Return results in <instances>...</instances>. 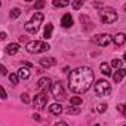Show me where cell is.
Listing matches in <instances>:
<instances>
[{
    "mask_svg": "<svg viewBox=\"0 0 126 126\" xmlns=\"http://www.w3.org/2000/svg\"><path fill=\"white\" fill-rule=\"evenodd\" d=\"M52 95H53L55 99H58V101L65 99V91H64V88H62V83H61V82H55V83L52 85Z\"/></svg>",
    "mask_w": 126,
    "mask_h": 126,
    "instance_id": "obj_6",
    "label": "cell"
},
{
    "mask_svg": "<svg viewBox=\"0 0 126 126\" xmlns=\"http://www.w3.org/2000/svg\"><path fill=\"white\" fill-rule=\"evenodd\" d=\"M99 70H101V73H102L104 76H107V77L111 76V68H110V65L107 64V62H102V64L99 65Z\"/></svg>",
    "mask_w": 126,
    "mask_h": 126,
    "instance_id": "obj_16",
    "label": "cell"
},
{
    "mask_svg": "<svg viewBox=\"0 0 126 126\" xmlns=\"http://www.w3.org/2000/svg\"><path fill=\"white\" fill-rule=\"evenodd\" d=\"M55 126H68V125H67L65 122H58V123H56Z\"/></svg>",
    "mask_w": 126,
    "mask_h": 126,
    "instance_id": "obj_31",
    "label": "cell"
},
{
    "mask_svg": "<svg viewBox=\"0 0 126 126\" xmlns=\"http://www.w3.org/2000/svg\"><path fill=\"white\" fill-rule=\"evenodd\" d=\"M18 76H19V79H28V77H30V70H28V67H21V68L18 70Z\"/></svg>",
    "mask_w": 126,
    "mask_h": 126,
    "instance_id": "obj_17",
    "label": "cell"
},
{
    "mask_svg": "<svg viewBox=\"0 0 126 126\" xmlns=\"http://www.w3.org/2000/svg\"><path fill=\"white\" fill-rule=\"evenodd\" d=\"M18 50H19V45L18 43H9L6 46V53L8 55H15Z\"/></svg>",
    "mask_w": 126,
    "mask_h": 126,
    "instance_id": "obj_14",
    "label": "cell"
},
{
    "mask_svg": "<svg viewBox=\"0 0 126 126\" xmlns=\"http://www.w3.org/2000/svg\"><path fill=\"white\" fill-rule=\"evenodd\" d=\"M33 117H34V119H36V120H40V116H39V114H34V116H33Z\"/></svg>",
    "mask_w": 126,
    "mask_h": 126,
    "instance_id": "obj_34",
    "label": "cell"
},
{
    "mask_svg": "<svg viewBox=\"0 0 126 126\" xmlns=\"http://www.w3.org/2000/svg\"><path fill=\"white\" fill-rule=\"evenodd\" d=\"M111 40H113V39H111L110 34H99V36L95 37V43H96L98 46H108Z\"/></svg>",
    "mask_w": 126,
    "mask_h": 126,
    "instance_id": "obj_9",
    "label": "cell"
},
{
    "mask_svg": "<svg viewBox=\"0 0 126 126\" xmlns=\"http://www.w3.org/2000/svg\"><path fill=\"white\" fill-rule=\"evenodd\" d=\"M83 101H82V98L80 96H71V99H70V104L73 105V107H76V105H80Z\"/></svg>",
    "mask_w": 126,
    "mask_h": 126,
    "instance_id": "obj_19",
    "label": "cell"
},
{
    "mask_svg": "<svg viewBox=\"0 0 126 126\" xmlns=\"http://www.w3.org/2000/svg\"><path fill=\"white\" fill-rule=\"evenodd\" d=\"M53 5H55L56 8H65V6L70 5V2H68V0H64V2H58V0H55Z\"/></svg>",
    "mask_w": 126,
    "mask_h": 126,
    "instance_id": "obj_20",
    "label": "cell"
},
{
    "mask_svg": "<svg viewBox=\"0 0 126 126\" xmlns=\"http://www.w3.org/2000/svg\"><path fill=\"white\" fill-rule=\"evenodd\" d=\"M6 96H8V95H6V91H5V88H2V98L6 99Z\"/></svg>",
    "mask_w": 126,
    "mask_h": 126,
    "instance_id": "obj_30",
    "label": "cell"
},
{
    "mask_svg": "<svg viewBox=\"0 0 126 126\" xmlns=\"http://www.w3.org/2000/svg\"><path fill=\"white\" fill-rule=\"evenodd\" d=\"M52 31H53V25H52V24H47V25L45 27V34H43V37H45V39H50V37H52Z\"/></svg>",
    "mask_w": 126,
    "mask_h": 126,
    "instance_id": "obj_18",
    "label": "cell"
},
{
    "mask_svg": "<svg viewBox=\"0 0 126 126\" xmlns=\"http://www.w3.org/2000/svg\"><path fill=\"white\" fill-rule=\"evenodd\" d=\"M95 126H99V125H95Z\"/></svg>",
    "mask_w": 126,
    "mask_h": 126,
    "instance_id": "obj_37",
    "label": "cell"
},
{
    "mask_svg": "<svg viewBox=\"0 0 126 126\" xmlns=\"http://www.w3.org/2000/svg\"><path fill=\"white\" fill-rule=\"evenodd\" d=\"M125 126H126V125H125Z\"/></svg>",
    "mask_w": 126,
    "mask_h": 126,
    "instance_id": "obj_38",
    "label": "cell"
},
{
    "mask_svg": "<svg viewBox=\"0 0 126 126\" xmlns=\"http://www.w3.org/2000/svg\"><path fill=\"white\" fill-rule=\"evenodd\" d=\"M42 22H43V14L42 12H36L34 15H33V18L25 24V31L27 33H31V34H34V33H37L39 31V28H40V25H42Z\"/></svg>",
    "mask_w": 126,
    "mask_h": 126,
    "instance_id": "obj_2",
    "label": "cell"
},
{
    "mask_svg": "<svg viewBox=\"0 0 126 126\" xmlns=\"http://www.w3.org/2000/svg\"><path fill=\"white\" fill-rule=\"evenodd\" d=\"M61 24H62V27H65V28L71 27V25H73V16H71L70 14H65L64 16L61 18Z\"/></svg>",
    "mask_w": 126,
    "mask_h": 126,
    "instance_id": "obj_11",
    "label": "cell"
},
{
    "mask_svg": "<svg viewBox=\"0 0 126 126\" xmlns=\"http://www.w3.org/2000/svg\"><path fill=\"white\" fill-rule=\"evenodd\" d=\"M27 52L30 53H42V52H46L50 49L49 43L46 42H40V40H34V42H28L27 46H25Z\"/></svg>",
    "mask_w": 126,
    "mask_h": 126,
    "instance_id": "obj_3",
    "label": "cell"
},
{
    "mask_svg": "<svg viewBox=\"0 0 126 126\" xmlns=\"http://www.w3.org/2000/svg\"><path fill=\"white\" fill-rule=\"evenodd\" d=\"M18 77H19L18 74H14V73L9 74V80H11V83H12V85H16V83H18Z\"/></svg>",
    "mask_w": 126,
    "mask_h": 126,
    "instance_id": "obj_23",
    "label": "cell"
},
{
    "mask_svg": "<svg viewBox=\"0 0 126 126\" xmlns=\"http://www.w3.org/2000/svg\"><path fill=\"white\" fill-rule=\"evenodd\" d=\"M94 83V71L89 67L74 68L68 76V86L74 94H85Z\"/></svg>",
    "mask_w": 126,
    "mask_h": 126,
    "instance_id": "obj_1",
    "label": "cell"
},
{
    "mask_svg": "<svg viewBox=\"0 0 126 126\" xmlns=\"http://www.w3.org/2000/svg\"><path fill=\"white\" fill-rule=\"evenodd\" d=\"M126 76V68H119L114 74H113V80L116 82V83H119V82H122V79Z\"/></svg>",
    "mask_w": 126,
    "mask_h": 126,
    "instance_id": "obj_12",
    "label": "cell"
},
{
    "mask_svg": "<svg viewBox=\"0 0 126 126\" xmlns=\"http://www.w3.org/2000/svg\"><path fill=\"white\" fill-rule=\"evenodd\" d=\"M65 111H67V114H79L80 113V108L79 107H68Z\"/></svg>",
    "mask_w": 126,
    "mask_h": 126,
    "instance_id": "obj_21",
    "label": "cell"
},
{
    "mask_svg": "<svg viewBox=\"0 0 126 126\" xmlns=\"http://www.w3.org/2000/svg\"><path fill=\"white\" fill-rule=\"evenodd\" d=\"M2 74L5 76V74H8V70H6V67L5 65H2Z\"/></svg>",
    "mask_w": 126,
    "mask_h": 126,
    "instance_id": "obj_32",
    "label": "cell"
},
{
    "mask_svg": "<svg viewBox=\"0 0 126 126\" xmlns=\"http://www.w3.org/2000/svg\"><path fill=\"white\" fill-rule=\"evenodd\" d=\"M113 42H114L116 46L125 45V42H126V34H125V33H117L116 36H113Z\"/></svg>",
    "mask_w": 126,
    "mask_h": 126,
    "instance_id": "obj_10",
    "label": "cell"
},
{
    "mask_svg": "<svg viewBox=\"0 0 126 126\" xmlns=\"http://www.w3.org/2000/svg\"><path fill=\"white\" fill-rule=\"evenodd\" d=\"M123 61H125V62H126V53H125V58H123Z\"/></svg>",
    "mask_w": 126,
    "mask_h": 126,
    "instance_id": "obj_35",
    "label": "cell"
},
{
    "mask_svg": "<svg viewBox=\"0 0 126 126\" xmlns=\"http://www.w3.org/2000/svg\"><path fill=\"white\" fill-rule=\"evenodd\" d=\"M21 99H22V102H25V104H28V102H30V98H28V94H22V95H21Z\"/></svg>",
    "mask_w": 126,
    "mask_h": 126,
    "instance_id": "obj_26",
    "label": "cell"
},
{
    "mask_svg": "<svg viewBox=\"0 0 126 126\" xmlns=\"http://www.w3.org/2000/svg\"><path fill=\"white\" fill-rule=\"evenodd\" d=\"M49 111H50L52 114H55V116H59V114L62 113V105L58 104V102H55V104H52V105L49 107Z\"/></svg>",
    "mask_w": 126,
    "mask_h": 126,
    "instance_id": "obj_15",
    "label": "cell"
},
{
    "mask_svg": "<svg viewBox=\"0 0 126 126\" xmlns=\"http://www.w3.org/2000/svg\"><path fill=\"white\" fill-rule=\"evenodd\" d=\"M99 18L104 24H113L117 21V12L113 8H104L99 12Z\"/></svg>",
    "mask_w": 126,
    "mask_h": 126,
    "instance_id": "obj_4",
    "label": "cell"
},
{
    "mask_svg": "<svg viewBox=\"0 0 126 126\" xmlns=\"http://www.w3.org/2000/svg\"><path fill=\"white\" fill-rule=\"evenodd\" d=\"M43 6H45V2H37L36 3V9H42Z\"/></svg>",
    "mask_w": 126,
    "mask_h": 126,
    "instance_id": "obj_29",
    "label": "cell"
},
{
    "mask_svg": "<svg viewBox=\"0 0 126 126\" xmlns=\"http://www.w3.org/2000/svg\"><path fill=\"white\" fill-rule=\"evenodd\" d=\"M46 102H47V92H39L33 101L34 107H37V108H43L46 105Z\"/></svg>",
    "mask_w": 126,
    "mask_h": 126,
    "instance_id": "obj_7",
    "label": "cell"
},
{
    "mask_svg": "<svg viewBox=\"0 0 126 126\" xmlns=\"http://www.w3.org/2000/svg\"><path fill=\"white\" fill-rule=\"evenodd\" d=\"M125 9H126V5H125Z\"/></svg>",
    "mask_w": 126,
    "mask_h": 126,
    "instance_id": "obj_36",
    "label": "cell"
},
{
    "mask_svg": "<svg viewBox=\"0 0 126 126\" xmlns=\"http://www.w3.org/2000/svg\"><path fill=\"white\" fill-rule=\"evenodd\" d=\"M71 6H73V9H79V8H82V6H83V0H80V2H74Z\"/></svg>",
    "mask_w": 126,
    "mask_h": 126,
    "instance_id": "obj_25",
    "label": "cell"
},
{
    "mask_svg": "<svg viewBox=\"0 0 126 126\" xmlns=\"http://www.w3.org/2000/svg\"><path fill=\"white\" fill-rule=\"evenodd\" d=\"M19 40H21V42H27V37H25V36H21Z\"/></svg>",
    "mask_w": 126,
    "mask_h": 126,
    "instance_id": "obj_33",
    "label": "cell"
},
{
    "mask_svg": "<svg viewBox=\"0 0 126 126\" xmlns=\"http://www.w3.org/2000/svg\"><path fill=\"white\" fill-rule=\"evenodd\" d=\"M111 92V85L107 80H98L95 83V94L99 96H107Z\"/></svg>",
    "mask_w": 126,
    "mask_h": 126,
    "instance_id": "obj_5",
    "label": "cell"
},
{
    "mask_svg": "<svg viewBox=\"0 0 126 126\" xmlns=\"http://www.w3.org/2000/svg\"><path fill=\"white\" fill-rule=\"evenodd\" d=\"M50 83H52V80H50L49 77H42V79L37 82V89H39V92H47V89L50 88Z\"/></svg>",
    "mask_w": 126,
    "mask_h": 126,
    "instance_id": "obj_8",
    "label": "cell"
},
{
    "mask_svg": "<svg viewBox=\"0 0 126 126\" xmlns=\"http://www.w3.org/2000/svg\"><path fill=\"white\" fill-rule=\"evenodd\" d=\"M111 65H113V67H116L117 70H119V68H122V59H113Z\"/></svg>",
    "mask_w": 126,
    "mask_h": 126,
    "instance_id": "obj_24",
    "label": "cell"
},
{
    "mask_svg": "<svg viewBox=\"0 0 126 126\" xmlns=\"http://www.w3.org/2000/svg\"><path fill=\"white\" fill-rule=\"evenodd\" d=\"M19 15H21V9H18V8H15V9L11 12V18H14V19H15V18H18Z\"/></svg>",
    "mask_w": 126,
    "mask_h": 126,
    "instance_id": "obj_22",
    "label": "cell"
},
{
    "mask_svg": "<svg viewBox=\"0 0 126 126\" xmlns=\"http://www.w3.org/2000/svg\"><path fill=\"white\" fill-rule=\"evenodd\" d=\"M105 110H107V105H105V104H99V105H98V111H99V113H104Z\"/></svg>",
    "mask_w": 126,
    "mask_h": 126,
    "instance_id": "obj_27",
    "label": "cell"
},
{
    "mask_svg": "<svg viewBox=\"0 0 126 126\" xmlns=\"http://www.w3.org/2000/svg\"><path fill=\"white\" fill-rule=\"evenodd\" d=\"M40 65L45 68H50L55 65V58H42L40 59Z\"/></svg>",
    "mask_w": 126,
    "mask_h": 126,
    "instance_id": "obj_13",
    "label": "cell"
},
{
    "mask_svg": "<svg viewBox=\"0 0 126 126\" xmlns=\"http://www.w3.org/2000/svg\"><path fill=\"white\" fill-rule=\"evenodd\" d=\"M117 108H119V110H120V111H122V113H123L125 116H126V104H122V105H117Z\"/></svg>",
    "mask_w": 126,
    "mask_h": 126,
    "instance_id": "obj_28",
    "label": "cell"
}]
</instances>
